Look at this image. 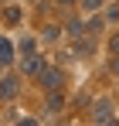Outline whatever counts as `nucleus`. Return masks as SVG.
<instances>
[{"instance_id": "obj_1", "label": "nucleus", "mask_w": 119, "mask_h": 126, "mask_svg": "<svg viewBox=\"0 0 119 126\" xmlns=\"http://www.w3.org/2000/svg\"><path fill=\"white\" fill-rule=\"evenodd\" d=\"M38 82L44 92H51V89H61V72L58 68H51V65H44L41 68V75H38Z\"/></svg>"}, {"instance_id": "obj_2", "label": "nucleus", "mask_w": 119, "mask_h": 126, "mask_svg": "<svg viewBox=\"0 0 119 126\" xmlns=\"http://www.w3.org/2000/svg\"><path fill=\"white\" fill-rule=\"evenodd\" d=\"M116 119V112H112V102L109 99H99V102L92 106V123H112Z\"/></svg>"}, {"instance_id": "obj_3", "label": "nucleus", "mask_w": 119, "mask_h": 126, "mask_svg": "<svg viewBox=\"0 0 119 126\" xmlns=\"http://www.w3.org/2000/svg\"><path fill=\"white\" fill-rule=\"evenodd\" d=\"M41 68H44V58H41V55H34V51H31V55L20 62V72H24L27 79H38V75H41Z\"/></svg>"}, {"instance_id": "obj_4", "label": "nucleus", "mask_w": 119, "mask_h": 126, "mask_svg": "<svg viewBox=\"0 0 119 126\" xmlns=\"http://www.w3.org/2000/svg\"><path fill=\"white\" fill-rule=\"evenodd\" d=\"M17 92H20V85H17V79L14 75H7V79H0V99H17Z\"/></svg>"}, {"instance_id": "obj_5", "label": "nucleus", "mask_w": 119, "mask_h": 126, "mask_svg": "<svg viewBox=\"0 0 119 126\" xmlns=\"http://www.w3.org/2000/svg\"><path fill=\"white\" fill-rule=\"evenodd\" d=\"M10 62H14V44L7 38H0V68H7Z\"/></svg>"}, {"instance_id": "obj_6", "label": "nucleus", "mask_w": 119, "mask_h": 126, "mask_svg": "<svg viewBox=\"0 0 119 126\" xmlns=\"http://www.w3.org/2000/svg\"><path fill=\"white\" fill-rule=\"evenodd\" d=\"M61 106H65L61 92H58V89H51V92H48V102H44V109H48V112H61Z\"/></svg>"}, {"instance_id": "obj_7", "label": "nucleus", "mask_w": 119, "mask_h": 126, "mask_svg": "<svg viewBox=\"0 0 119 126\" xmlns=\"http://www.w3.org/2000/svg\"><path fill=\"white\" fill-rule=\"evenodd\" d=\"M75 51H78V55H85V58H89V55H92V51H95V41H92V34H89V38H78V44H75Z\"/></svg>"}, {"instance_id": "obj_8", "label": "nucleus", "mask_w": 119, "mask_h": 126, "mask_svg": "<svg viewBox=\"0 0 119 126\" xmlns=\"http://www.w3.org/2000/svg\"><path fill=\"white\" fill-rule=\"evenodd\" d=\"M68 34H72V38H82V34H89V31H82L78 21H68Z\"/></svg>"}, {"instance_id": "obj_9", "label": "nucleus", "mask_w": 119, "mask_h": 126, "mask_svg": "<svg viewBox=\"0 0 119 126\" xmlns=\"http://www.w3.org/2000/svg\"><path fill=\"white\" fill-rule=\"evenodd\" d=\"M105 0H82V7H85V14H92V10H99Z\"/></svg>"}, {"instance_id": "obj_10", "label": "nucleus", "mask_w": 119, "mask_h": 126, "mask_svg": "<svg viewBox=\"0 0 119 126\" xmlns=\"http://www.w3.org/2000/svg\"><path fill=\"white\" fill-rule=\"evenodd\" d=\"M109 55H119V31H112V38H109Z\"/></svg>"}, {"instance_id": "obj_11", "label": "nucleus", "mask_w": 119, "mask_h": 126, "mask_svg": "<svg viewBox=\"0 0 119 126\" xmlns=\"http://www.w3.org/2000/svg\"><path fill=\"white\" fill-rule=\"evenodd\" d=\"M7 21H10V24L20 21V7H7Z\"/></svg>"}, {"instance_id": "obj_12", "label": "nucleus", "mask_w": 119, "mask_h": 126, "mask_svg": "<svg viewBox=\"0 0 119 126\" xmlns=\"http://www.w3.org/2000/svg\"><path fill=\"white\" fill-rule=\"evenodd\" d=\"M20 51H24V55H31V51H34V41H31V38H27V41H20Z\"/></svg>"}, {"instance_id": "obj_13", "label": "nucleus", "mask_w": 119, "mask_h": 126, "mask_svg": "<svg viewBox=\"0 0 119 126\" xmlns=\"http://www.w3.org/2000/svg\"><path fill=\"white\" fill-rule=\"evenodd\" d=\"M109 68H112V72L119 75V55H109Z\"/></svg>"}, {"instance_id": "obj_14", "label": "nucleus", "mask_w": 119, "mask_h": 126, "mask_svg": "<svg viewBox=\"0 0 119 126\" xmlns=\"http://www.w3.org/2000/svg\"><path fill=\"white\" fill-rule=\"evenodd\" d=\"M105 17H109V21H119V7H112V10H109Z\"/></svg>"}, {"instance_id": "obj_15", "label": "nucleus", "mask_w": 119, "mask_h": 126, "mask_svg": "<svg viewBox=\"0 0 119 126\" xmlns=\"http://www.w3.org/2000/svg\"><path fill=\"white\" fill-rule=\"evenodd\" d=\"M58 7H72V3H78V0H55Z\"/></svg>"}]
</instances>
